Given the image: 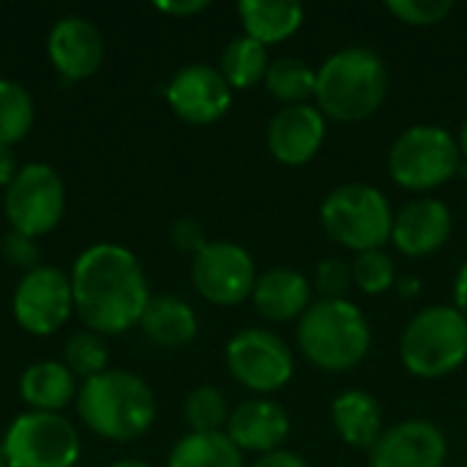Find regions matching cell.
I'll use <instances>...</instances> for the list:
<instances>
[{"label":"cell","mask_w":467,"mask_h":467,"mask_svg":"<svg viewBox=\"0 0 467 467\" xmlns=\"http://www.w3.org/2000/svg\"><path fill=\"white\" fill-rule=\"evenodd\" d=\"M68 279L74 312L99 337H118L140 326L153 298L137 254L109 241L88 246L74 260Z\"/></svg>","instance_id":"6da1fadb"},{"label":"cell","mask_w":467,"mask_h":467,"mask_svg":"<svg viewBox=\"0 0 467 467\" xmlns=\"http://www.w3.org/2000/svg\"><path fill=\"white\" fill-rule=\"evenodd\" d=\"M74 405L79 421L112 443H131L156 421L153 389L129 369H104L82 380Z\"/></svg>","instance_id":"7a4b0ae2"},{"label":"cell","mask_w":467,"mask_h":467,"mask_svg":"<svg viewBox=\"0 0 467 467\" xmlns=\"http://www.w3.org/2000/svg\"><path fill=\"white\" fill-rule=\"evenodd\" d=\"M389 93V68L383 57L361 44L331 52L317 66L315 104L339 123H358L372 118Z\"/></svg>","instance_id":"3957f363"},{"label":"cell","mask_w":467,"mask_h":467,"mask_svg":"<svg viewBox=\"0 0 467 467\" xmlns=\"http://www.w3.org/2000/svg\"><path fill=\"white\" fill-rule=\"evenodd\" d=\"M304 358L323 372H348L358 367L372 348L367 315L348 298H317L296 328Z\"/></svg>","instance_id":"277c9868"},{"label":"cell","mask_w":467,"mask_h":467,"mask_svg":"<svg viewBox=\"0 0 467 467\" xmlns=\"http://www.w3.org/2000/svg\"><path fill=\"white\" fill-rule=\"evenodd\" d=\"M402 367L421 380H438L467 361V317L446 304L419 309L400 339Z\"/></svg>","instance_id":"5b68a950"},{"label":"cell","mask_w":467,"mask_h":467,"mask_svg":"<svg viewBox=\"0 0 467 467\" xmlns=\"http://www.w3.org/2000/svg\"><path fill=\"white\" fill-rule=\"evenodd\" d=\"M320 224L331 241L361 254L391 241L394 211L389 197L369 183H342L320 202Z\"/></svg>","instance_id":"8992f818"},{"label":"cell","mask_w":467,"mask_h":467,"mask_svg":"<svg viewBox=\"0 0 467 467\" xmlns=\"http://www.w3.org/2000/svg\"><path fill=\"white\" fill-rule=\"evenodd\" d=\"M457 137L438 123L408 126L389 148V175L405 192H432L460 175Z\"/></svg>","instance_id":"52a82bcc"},{"label":"cell","mask_w":467,"mask_h":467,"mask_svg":"<svg viewBox=\"0 0 467 467\" xmlns=\"http://www.w3.org/2000/svg\"><path fill=\"white\" fill-rule=\"evenodd\" d=\"M8 467H74L82 454L77 427L63 413H19L0 443Z\"/></svg>","instance_id":"ba28073f"},{"label":"cell","mask_w":467,"mask_h":467,"mask_svg":"<svg viewBox=\"0 0 467 467\" xmlns=\"http://www.w3.org/2000/svg\"><path fill=\"white\" fill-rule=\"evenodd\" d=\"M3 211L14 233L41 238L52 233L66 213V183L52 164H22L5 186Z\"/></svg>","instance_id":"9c48e42d"},{"label":"cell","mask_w":467,"mask_h":467,"mask_svg":"<svg viewBox=\"0 0 467 467\" xmlns=\"http://www.w3.org/2000/svg\"><path fill=\"white\" fill-rule=\"evenodd\" d=\"M227 372L252 394L282 391L296 375L290 345L268 328H241L224 348Z\"/></svg>","instance_id":"30bf717a"},{"label":"cell","mask_w":467,"mask_h":467,"mask_svg":"<svg viewBox=\"0 0 467 467\" xmlns=\"http://www.w3.org/2000/svg\"><path fill=\"white\" fill-rule=\"evenodd\" d=\"M192 282L208 304L238 306L254 293V257L235 241H208V246L192 257Z\"/></svg>","instance_id":"8fae6325"},{"label":"cell","mask_w":467,"mask_h":467,"mask_svg":"<svg viewBox=\"0 0 467 467\" xmlns=\"http://www.w3.org/2000/svg\"><path fill=\"white\" fill-rule=\"evenodd\" d=\"M14 320L33 337H52L63 328V323L74 312V293L71 279L66 271L41 263L38 268L22 274L14 301H11Z\"/></svg>","instance_id":"7c38bea8"},{"label":"cell","mask_w":467,"mask_h":467,"mask_svg":"<svg viewBox=\"0 0 467 467\" xmlns=\"http://www.w3.org/2000/svg\"><path fill=\"white\" fill-rule=\"evenodd\" d=\"M164 96L170 109L192 126H211L222 120L233 104V88L222 71L208 63H189L178 68L167 82Z\"/></svg>","instance_id":"4fadbf2b"},{"label":"cell","mask_w":467,"mask_h":467,"mask_svg":"<svg viewBox=\"0 0 467 467\" xmlns=\"http://www.w3.org/2000/svg\"><path fill=\"white\" fill-rule=\"evenodd\" d=\"M326 120L328 118L312 101L279 107L265 129V145L271 159H276L285 167L309 164L326 142Z\"/></svg>","instance_id":"5bb4252c"},{"label":"cell","mask_w":467,"mask_h":467,"mask_svg":"<svg viewBox=\"0 0 467 467\" xmlns=\"http://www.w3.org/2000/svg\"><path fill=\"white\" fill-rule=\"evenodd\" d=\"M446 435L427 419H408L389 427L369 451V467H446Z\"/></svg>","instance_id":"9a60e30c"},{"label":"cell","mask_w":467,"mask_h":467,"mask_svg":"<svg viewBox=\"0 0 467 467\" xmlns=\"http://www.w3.org/2000/svg\"><path fill=\"white\" fill-rule=\"evenodd\" d=\"M47 55L60 77L71 82L88 79L104 60L101 30L79 14H66L52 25L47 36Z\"/></svg>","instance_id":"2e32d148"},{"label":"cell","mask_w":467,"mask_h":467,"mask_svg":"<svg viewBox=\"0 0 467 467\" xmlns=\"http://www.w3.org/2000/svg\"><path fill=\"white\" fill-rule=\"evenodd\" d=\"M451 208L438 197H416L394 213L391 244L405 257H427L451 238Z\"/></svg>","instance_id":"e0dca14e"},{"label":"cell","mask_w":467,"mask_h":467,"mask_svg":"<svg viewBox=\"0 0 467 467\" xmlns=\"http://www.w3.org/2000/svg\"><path fill=\"white\" fill-rule=\"evenodd\" d=\"M290 430H293V421L279 402L268 397H252L230 410L224 435L244 454L265 457L282 449V443L290 438Z\"/></svg>","instance_id":"ac0fdd59"},{"label":"cell","mask_w":467,"mask_h":467,"mask_svg":"<svg viewBox=\"0 0 467 467\" xmlns=\"http://www.w3.org/2000/svg\"><path fill=\"white\" fill-rule=\"evenodd\" d=\"M312 282L293 268H268L257 274L252 304L257 315L268 323H293L301 320L312 301Z\"/></svg>","instance_id":"d6986e66"},{"label":"cell","mask_w":467,"mask_h":467,"mask_svg":"<svg viewBox=\"0 0 467 467\" xmlns=\"http://www.w3.org/2000/svg\"><path fill=\"white\" fill-rule=\"evenodd\" d=\"M331 424L348 446L372 451V446L386 432L383 405L364 389H348L331 402Z\"/></svg>","instance_id":"ffe728a7"},{"label":"cell","mask_w":467,"mask_h":467,"mask_svg":"<svg viewBox=\"0 0 467 467\" xmlns=\"http://www.w3.org/2000/svg\"><path fill=\"white\" fill-rule=\"evenodd\" d=\"M77 378L63 361H36L19 378V397L30 410L60 413L77 400Z\"/></svg>","instance_id":"44dd1931"},{"label":"cell","mask_w":467,"mask_h":467,"mask_svg":"<svg viewBox=\"0 0 467 467\" xmlns=\"http://www.w3.org/2000/svg\"><path fill=\"white\" fill-rule=\"evenodd\" d=\"M238 19L244 33L271 47L296 36L306 19V8L296 0H241Z\"/></svg>","instance_id":"7402d4cb"},{"label":"cell","mask_w":467,"mask_h":467,"mask_svg":"<svg viewBox=\"0 0 467 467\" xmlns=\"http://www.w3.org/2000/svg\"><path fill=\"white\" fill-rule=\"evenodd\" d=\"M140 328L153 345L175 350V348H186L197 337L200 320H197L192 304H186L183 298H178V296H156L145 306Z\"/></svg>","instance_id":"603a6c76"},{"label":"cell","mask_w":467,"mask_h":467,"mask_svg":"<svg viewBox=\"0 0 467 467\" xmlns=\"http://www.w3.org/2000/svg\"><path fill=\"white\" fill-rule=\"evenodd\" d=\"M167 467H246V462L224 432H189L172 446Z\"/></svg>","instance_id":"cb8c5ba5"},{"label":"cell","mask_w":467,"mask_h":467,"mask_svg":"<svg viewBox=\"0 0 467 467\" xmlns=\"http://www.w3.org/2000/svg\"><path fill=\"white\" fill-rule=\"evenodd\" d=\"M268 66H271L268 47L254 41L246 33L230 38V44L222 49V60H219V71L233 90H249V88L260 85L268 74Z\"/></svg>","instance_id":"d4e9b609"},{"label":"cell","mask_w":467,"mask_h":467,"mask_svg":"<svg viewBox=\"0 0 467 467\" xmlns=\"http://www.w3.org/2000/svg\"><path fill=\"white\" fill-rule=\"evenodd\" d=\"M263 85L276 101H282V107H287V104H309V99H315L317 68H312L301 57L282 55V57L271 60Z\"/></svg>","instance_id":"484cf974"},{"label":"cell","mask_w":467,"mask_h":467,"mask_svg":"<svg viewBox=\"0 0 467 467\" xmlns=\"http://www.w3.org/2000/svg\"><path fill=\"white\" fill-rule=\"evenodd\" d=\"M36 120V107L27 88L16 79L0 77V145L22 142Z\"/></svg>","instance_id":"4316f807"},{"label":"cell","mask_w":467,"mask_h":467,"mask_svg":"<svg viewBox=\"0 0 467 467\" xmlns=\"http://www.w3.org/2000/svg\"><path fill=\"white\" fill-rule=\"evenodd\" d=\"M183 419L192 432H224L230 419V405L222 389L197 386L186 394Z\"/></svg>","instance_id":"83f0119b"},{"label":"cell","mask_w":467,"mask_h":467,"mask_svg":"<svg viewBox=\"0 0 467 467\" xmlns=\"http://www.w3.org/2000/svg\"><path fill=\"white\" fill-rule=\"evenodd\" d=\"M353 285L367 296H383L397 287V263L386 249H369L353 257Z\"/></svg>","instance_id":"f1b7e54d"},{"label":"cell","mask_w":467,"mask_h":467,"mask_svg":"<svg viewBox=\"0 0 467 467\" xmlns=\"http://www.w3.org/2000/svg\"><path fill=\"white\" fill-rule=\"evenodd\" d=\"M63 364L71 369L74 378H96L107 369V345L104 337L93 331H77L68 337L66 350H63Z\"/></svg>","instance_id":"f546056e"},{"label":"cell","mask_w":467,"mask_h":467,"mask_svg":"<svg viewBox=\"0 0 467 467\" xmlns=\"http://www.w3.org/2000/svg\"><path fill=\"white\" fill-rule=\"evenodd\" d=\"M386 8L389 14H394L400 22L410 27H432L454 11V3L451 0H389Z\"/></svg>","instance_id":"4dcf8cb0"},{"label":"cell","mask_w":467,"mask_h":467,"mask_svg":"<svg viewBox=\"0 0 467 467\" xmlns=\"http://www.w3.org/2000/svg\"><path fill=\"white\" fill-rule=\"evenodd\" d=\"M312 287L320 293V298H345L353 287V265L342 257H323L315 268Z\"/></svg>","instance_id":"1f68e13d"},{"label":"cell","mask_w":467,"mask_h":467,"mask_svg":"<svg viewBox=\"0 0 467 467\" xmlns=\"http://www.w3.org/2000/svg\"><path fill=\"white\" fill-rule=\"evenodd\" d=\"M3 257L25 274L41 265V249L36 238L14 233V230H8V235L3 238Z\"/></svg>","instance_id":"d6a6232c"},{"label":"cell","mask_w":467,"mask_h":467,"mask_svg":"<svg viewBox=\"0 0 467 467\" xmlns=\"http://www.w3.org/2000/svg\"><path fill=\"white\" fill-rule=\"evenodd\" d=\"M170 241L178 252L183 254H200L208 246V235L205 227L200 224V219L194 216H181L172 227H170Z\"/></svg>","instance_id":"836d02e7"},{"label":"cell","mask_w":467,"mask_h":467,"mask_svg":"<svg viewBox=\"0 0 467 467\" xmlns=\"http://www.w3.org/2000/svg\"><path fill=\"white\" fill-rule=\"evenodd\" d=\"M249 467H309V465H306V460H304L301 454L279 449V451H271V454H265V457H257V460H254Z\"/></svg>","instance_id":"e575fe53"},{"label":"cell","mask_w":467,"mask_h":467,"mask_svg":"<svg viewBox=\"0 0 467 467\" xmlns=\"http://www.w3.org/2000/svg\"><path fill=\"white\" fill-rule=\"evenodd\" d=\"M159 11L172 14V16H194L208 8V0H172V3H156Z\"/></svg>","instance_id":"d590c367"},{"label":"cell","mask_w":467,"mask_h":467,"mask_svg":"<svg viewBox=\"0 0 467 467\" xmlns=\"http://www.w3.org/2000/svg\"><path fill=\"white\" fill-rule=\"evenodd\" d=\"M19 172V164H16V153L11 145H0V189H5L14 175Z\"/></svg>","instance_id":"8d00e7d4"},{"label":"cell","mask_w":467,"mask_h":467,"mask_svg":"<svg viewBox=\"0 0 467 467\" xmlns=\"http://www.w3.org/2000/svg\"><path fill=\"white\" fill-rule=\"evenodd\" d=\"M454 309H460L467 317V263H462L454 276Z\"/></svg>","instance_id":"74e56055"},{"label":"cell","mask_w":467,"mask_h":467,"mask_svg":"<svg viewBox=\"0 0 467 467\" xmlns=\"http://www.w3.org/2000/svg\"><path fill=\"white\" fill-rule=\"evenodd\" d=\"M397 290H400L402 298H413L421 287H419V279L416 276H402V279H397Z\"/></svg>","instance_id":"f35d334b"},{"label":"cell","mask_w":467,"mask_h":467,"mask_svg":"<svg viewBox=\"0 0 467 467\" xmlns=\"http://www.w3.org/2000/svg\"><path fill=\"white\" fill-rule=\"evenodd\" d=\"M457 145H460V153H462V161H467V118L460 126V134H457Z\"/></svg>","instance_id":"ab89813d"},{"label":"cell","mask_w":467,"mask_h":467,"mask_svg":"<svg viewBox=\"0 0 467 467\" xmlns=\"http://www.w3.org/2000/svg\"><path fill=\"white\" fill-rule=\"evenodd\" d=\"M107 467H150L148 462H142V460H118V462H112V465Z\"/></svg>","instance_id":"60d3db41"},{"label":"cell","mask_w":467,"mask_h":467,"mask_svg":"<svg viewBox=\"0 0 467 467\" xmlns=\"http://www.w3.org/2000/svg\"><path fill=\"white\" fill-rule=\"evenodd\" d=\"M0 467H8V462H5V457H3V451H0Z\"/></svg>","instance_id":"b9f144b4"}]
</instances>
